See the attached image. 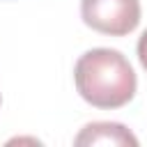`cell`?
I'll list each match as a JSON object with an SVG mask.
<instances>
[{"instance_id":"1","label":"cell","mask_w":147,"mask_h":147,"mask_svg":"<svg viewBox=\"0 0 147 147\" xmlns=\"http://www.w3.org/2000/svg\"><path fill=\"white\" fill-rule=\"evenodd\" d=\"M78 94L94 108L113 110L126 106L138 90V78L129 60L115 48H92L74 67Z\"/></svg>"},{"instance_id":"4","label":"cell","mask_w":147,"mask_h":147,"mask_svg":"<svg viewBox=\"0 0 147 147\" xmlns=\"http://www.w3.org/2000/svg\"><path fill=\"white\" fill-rule=\"evenodd\" d=\"M138 60H140V64H142V69L147 71V30L140 34V39H138Z\"/></svg>"},{"instance_id":"3","label":"cell","mask_w":147,"mask_h":147,"mask_svg":"<svg viewBox=\"0 0 147 147\" xmlns=\"http://www.w3.org/2000/svg\"><path fill=\"white\" fill-rule=\"evenodd\" d=\"M74 145H131L138 147V138L117 122H92L80 129V133L74 138Z\"/></svg>"},{"instance_id":"2","label":"cell","mask_w":147,"mask_h":147,"mask_svg":"<svg viewBox=\"0 0 147 147\" xmlns=\"http://www.w3.org/2000/svg\"><path fill=\"white\" fill-rule=\"evenodd\" d=\"M80 18L94 32L124 37L140 23V0H80Z\"/></svg>"}]
</instances>
